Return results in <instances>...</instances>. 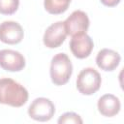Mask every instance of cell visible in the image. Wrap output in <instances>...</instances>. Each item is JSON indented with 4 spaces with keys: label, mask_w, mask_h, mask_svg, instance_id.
Segmentation results:
<instances>
[{
    "label": "cell",
    "mask_w": 124,
    "mask_h": 124,
    "mask_svg": "<svg viewBox=\"0 0 124 124\" xmlns=\"http://www.w3.org/2000/svg\"><path fill=\"white\" fill-rule=\"evenodd\" d=\"M27 100L28 92L24 86L12 78H0V104L19 108Z\"/></svg>",
    "instance_id": "6da1fadb"
},
{
    "label": "cell",
    "mask_w": 124,
    "mask_h": 124,
    "mask_svg": "<svg viewBox=\"0 0 124 124\" xmlns=\"http://www.w3.org/2000/svg\"><path fill=\"white\" fill-rule=\"evenodd\" d=\"M50 78L55 85L66 84L73 73V65L65 53H57L51 59L50 63Z\"/></svg>",
    "instance_id": "7a4b0ae2"
},
{
    "label": "cell",
    "mask_w": 124,
    "mask_h": 124,
    "mask_svg": "<svg viewBox=\"0 0 124 124\" xmlns=\"http://www.w3.org/2000/svg\"><path fill=\"white\" fill-rule=\"evenodd\" d=\"M102 78L93 68H84L77 78V88L82 95H92L100 89Z\"/></svg>",
    "instance_id": "3957f363"
},
{
    "label": "cell",
    "mask_w": 124,
    "mask_h": 124,
    "mask_svg": "<svg viewBox=\"0 0 124 124\" xmlns=\"http://www.w3.org/2000/svg\"><path fill=\"white\" fill-rule=\"evenodd\" d=\"M55 112V107L53 103L44 97L35 99L28 108L29 116L36 121H48L52 118Z\"/></svg>",
    "instance_id": "277c9868"
},
{
    "label": "cell",
    "mask_w": 124,
    "mask_h": 124,
    "mask_svg": "<svg viewBox=\"0 0 124 124\" xmlns=\"http://www.w3.org/2000/svg\"><path fill=\"white\" fill-rule=\"evenodd\" d=\"M64 25L67 35H71L73 37L78 34L86 33L89 27V18L84 12L77 10L66 18Z\"/></svg>",
    "instance_id": "5b68a950"
},
{
    "label": "cell",
    "mask_w": 124,
    "mask_h": 124,
    "mask_svg": "<svg viewBox=\"0 0 124 124\" xmlns=\"http://www.w3.org/2000/svg\"><path fill=\"white\" fill-rule=\"evenodd\" d=\"M66 36L67 32L65 29L64 21H57L47 27L44 34L43 42L46 47L56 48L64 43Z\"/></svg>",
    "instance_id": "8992f818"
},
{
    "label": "cell",
    "mask_w": 124,
    "mask_h": 124,
    "mask_svg": "<svg viewBox=\"0 0 124 124\" xmlns=\"http://www.w3.org/2000/svg\"><path fill=\"white\" fill-rule=\"evenodd\" d=\"M0 67L9 72H19L25 67L24 56L13 49L0 50Z\"/></svg>",
    "instance_id": "52a82bcc"
},
{
    "label": "cell",
    "mask_w": 124,
    "mask_h": 124,
    "mask_svg": "<svg viewBox=\"0 0 124 124\" xmlns=\"http://www.w3.org/2000/svg\"><path fill=\"white\" fill-rule=\"evenodd\" d=\"M93 41L86 33L73 36L70 42V49L74 56L78 59L88 57L93 49Z\"/></svg>",
    "instance_id": "ba28073f"
},
{
    "label": "cell",
    "mask_w": 124,
    "mask_h": 124,
    "mask_svg": "<svg viewBox=\"0 0 124 124\" xmlns=\"http://www.w3.org/2000/svg\"><path fill=\"white\" fill-rule=\"evenodd\" d=\"M24 32L16 21H4L0 24V41L8 45H16L21 42Z\"/></svg>",
    "instance_id": "9c48e42d"
},
{
    "label": "cell",
    "mask_w": 124,
    "mask_h": 124,
    "mask_svg": "<svg viewBox=\"0 0 124 124\" xmlns=\"http://www.w3.org/2000/svg\"><path fill=\"white\" fill-rule=\"evenodd\" d=\"M120 60H121V57L118 52L112 49L103 48L97 54L96 64L101 70L110 72L115 70L118 67Z\"/></svg>",
    "instance_id": "30bf717a"
},
{
    "label": "cell",
    "mask_w": 124,
    "mask_h": 124,
    "mask_svg": "<svg viewBox=\"0 0 124 124\" xmlns=\"http://www.w3.org/2000/svg\"><path fill=\"white\" fill-rule=\"evenodd\" d=\"M97 107L102 115L106 117H112L119 112L121 105L116 96L112 94H106L98 100Z\"/></svg>",
    "instance_id": "8fae6325"
},
{
    "label": "cell",
    "mask_w": 124,
    "mask_h": 124,
    "mask_svg": "<svg viewBox=\"0 0 124 124\" xmlns=\"http://www.w3.org/2000/svg\"><path fill=\"white\" fill-rule=\"evenodd\" d=\"M72 0H45L44 7L51 15H60L67 11Z\"/></svg>",
    "instance_id": "7c38bea8"
},
{
    "label": "cell",
    "mask_w": 124,
    "mask_h": 124,
    "mask_svg": "<svg viewBox=\"0 0 124 124\" xmlns=\"http://www.w3.org/2000/svg\"><path fill=\"white\" fill-rule=\"evenodd\" d=\"M19 0H0V14L13 15L16 12Z\"/></svg>",
    "instance_id": "4fadbf2b"
},
{
    "label": "cell",
    "mask_w": 124,
    "mask_h": 124,
    "mask_svg": "<svg viewBox=\"0 0 124 124\" xmlns=\"http://www.w3.org/2000/svg\"><path fill=\"white\" fill-rule=\"evenodd\" d=\"M59 124H81L82 119L80 116L75 112H66L62 114L58 119Z\"/></svg>",
    "instance_id": "5bb4252c"
},
{
    "label": "cell",
    "mask_w": 124,
    "mask_h": 124,
    "mask_svg": "<svg viewBox=\"0 0 124 124\" xmlns=\"http://www.w3.org/2000/svg\"><path fill=\"white\" fill-rule=\"evenodd\" d=\"M101 3L107 7H115L116 5L119 4L121 0H100Z\"/></svg>",
    "instance_id": "9a60e30c"
}]
</instances>
